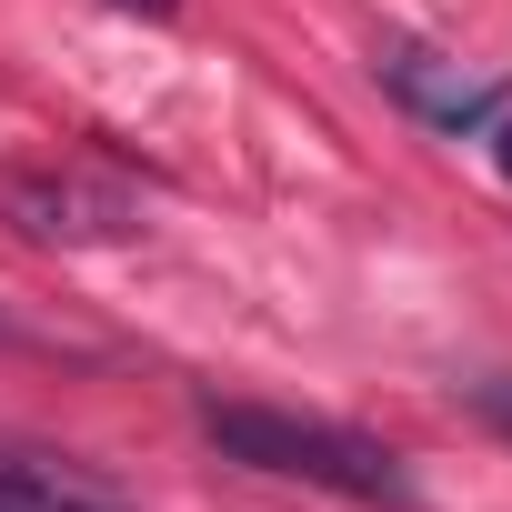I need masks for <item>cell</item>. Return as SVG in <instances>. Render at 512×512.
Listing matches in <instances>:
<instances>
[{"instance_id": "2", "label": "cell", "mask_w": 512, "mask_h": 512, "mask_svg": "<svg viewBox=\"0 0 512 512\" xmlns=\"http://www.w3.org/2000/svg\"><path fill=\"white\" fill-rule=\"evenodd\" d=\"M0 221L21 241H61V251H101V241H131L141 231V201L101 171H21L0 161Z\"/></svg>"}, {"instance_id": "6", "label": "cell", "mask_w": 512, "mask_h": 512, "mask_svg": "<svg viewBox=\"0 0 512 512\" xmlns=\"http://www.w3.org/2000/svg\"><path fill=\"white\" fill-rule=\"evenodd\" d=\"M482 151H492V171H502V181H512V101H502V111H492V121H482Z\"/></svg>"}, {"instance_id": "5", "label": "cell", "mask_w": 512, "mask_h": 512, "mask_svg": "<svg viewBox=\"0 0 512 512\" xmlns=\"http://www.w3.org/2000/svg\"><path fill=\"white\" fill-rule=\"evenodd\" d=\"M462 402H472V412H482V422L512 442V372H492V382H462Z\"/></svg>"}, {"instance_id": "1", "label": "cell", "mask_w": 512, "mask_h": 512, "mask_svg": "<svg viewBox=\"0 0 512 512\" xmlns=\"http://www.w3.org/2000/svg\"><path fill=\"white\" fill-rule=\"evenodd\" d=\"M201 432H211L221 462H251L272 482H312V492H342V502L412 512L402 452L352 432V422H312V412H282V402H201Z\"/></svg>"}, {"instance_id": "4", "label": "cell", "mask_w": 512, "mask_h": 512, "mask_svg": "<svg viewBox=\"0 0 512 512\" xmlns=\"http://www.w3.org/2000/svg\"><path fill=\"white\" fill-rule=\"evenodd\" d=\"M0 512H121L101 482L61 472V462H31V452H0Z\"/></svg>"}, {"instance_id": "7", "label": "cell", "mask_w": 512, "mask_h": 512, "mask_svg": "<svg viewBox=\"0 0 512 512\" xmlns=\"http://www.w3.org/2000/svg\"><path fill=\"white\" fill-rule=\"evenodd\" d=\"M111 11H141V21H171V11H181V0H111Z\"/></svg>"}, {"instance_id": "3", "label": "cell", "mask_w": 512, "mask_h": 512, "mask_svg": "<svg viewBox=\"0 0 512 512\" xmlns=\"http://www.w3.org/2000/svg\"><path fill=\"white\" fill-rule=\"evenodd\" d=\"M382 91H392L412 121L452 131V141H482V121L512 101L492 71H462L452 51H422V41H392V51H382Z\"/></svg>"}]
</instances>
